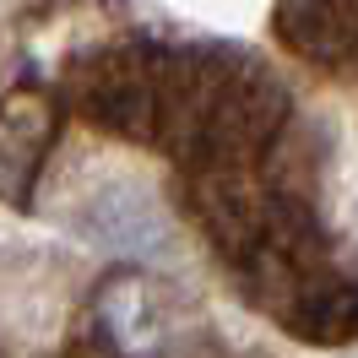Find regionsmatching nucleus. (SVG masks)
Segmentation results:
<instances>
[{"instance_id": "f257e3e1", "label": "nucleus", "mask_w": 358, "mask_h": 358, "mask_svg": "<svg viewBox=\"0 0 358 358\" xmlns=\"http://www.w3.org/2000/svg\"><path fill=\"white\" fill-rule=\"evenodd\" d=\"M92 320L120 358H190L201 342L196 304L152 271H114L92 299Z\"/></svg>"}, {"instance_id": "f03ea898", "label": "nucleus", "mask_w": 358, "mask_h": 358, "mask_svg": "<svg viewBox=\"0 0 358 358\" xmlns=\"http://www.w3.org/2000/svg\"><path fill=\"white\" fill-rule=\"evenodd\" d=\"M82 228L98 245L125 250V255H147L163 245V212L141 185H103L87 206H82Z\"/></svg>"}]
</instances>
